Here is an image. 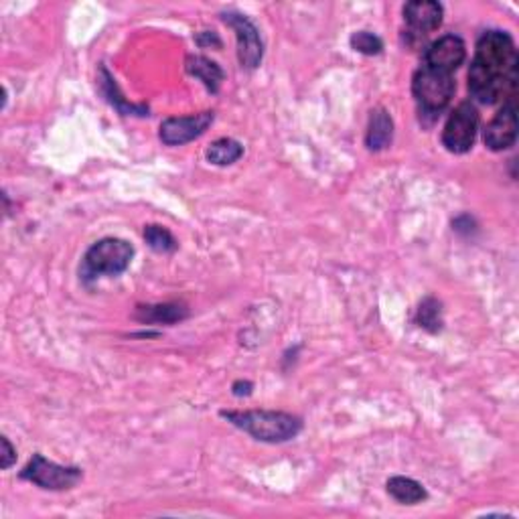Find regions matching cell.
<instances>
[{"mask_svg": "<svg viewBox=\"0 0 519 519\" xmlns=\"http://www.w3.org/2000/svg\"><path fill=\"white\" fill-rule=\"evenodd\" d=\"M97 84H100V92L106 97V102H108L112 108H116L122 116H138V118L148 116L146 104H132L120 94L116 79L112 78V73L106 65H100V70H97Z\"/></svg>", "mask_w": 519, "mask_h": 519, "instance_id": "12", "label": "cell"}, {"mask_svg": "<svg viewBox=\"0 0 519 519\" xmlns=\"http://www.w3.org/2000/svg\"><path fill=\"white\" fill-rule=\"evenodd\" d=\"M219 416L250 434L252 439L268 444L288 442L302 431L299 416L280 410H221Z\"/></svg>", "mask_w": 519, "mask_h": 519, "instance_id": "2", "label": "cell"}, {"mask_svg": "<svg viewBox=\"0 0 519 519\" xmlns=\"http://www.w3.org/2000/svg\"><path fill=\"white\" fill-rule=\"evenodd\" d=\"M23 481H29L32 485H37L41 489L47 491H68L73 489L76 485L84 479V471L79 467H65L57 465L53 460L45 459L43 455L31 457L27 467L19 473Z\"/></svg>", "mask_w": 519, "mask_h": 519, "instance_id": "5", "label": "cell"}, {"mask_svg": "<svg viewBox=\"0 0 519 519\" xmlns=\"http://www.w3.org/2000/svg\"><path fill=\"white\" fill-rule=\"evenodd\" d=\"M252 390H254V384L252 382H236L234 385H232V392H234V395H237V398H244V395H250L252 394Z\"/></svg>", "mask_w": 519, "mask_h": 519, "instance_id": "24", "label": "cell"}, {"mask_svg": "<svg viewBox=\"0 0 519 519\" xmlns=\"http://www.w3.org/2000/svg\"><path fill=\"white\" fill-rule=\"evenodd\" d=\"M134 317L144 325H175L189 317V309L179 302L143 304V307H136Z\"/></svg>", "mask_w": 519, "mask_h": 519, "instance_id": "13", "label": "cell"}, {"mask_svg": "<svg viewBox=\"0 0 519 519\" xmlns=\"http://www.w3.org/2000/svg\"><path fill=\"white\" fill-rule=\"evenodd\" d=\"M221 19L232 27L236 32L237 41V60H240L244 70H258L260 63L264 60V41L260 37V31L256 24H254L248 16L242 13H224Z\"/></svg>", "mask_w": 519, "mask_h": 519, "instance_id": "7", "label": "cell"}, {"mask_svg": "<svg viewBox=\"0 0 519 519\" xmlns=\"http://www.w3.org/2000/svg\"><path fill=\"white\" fill-rule=\"evenodd\" d=\"M0 444H3V455H0V467L5 468H11L14 463H16V449L11 444V440L6 439V436H3L0 439Z\"/></svg>", "mask_w": 519, "mask_h": 519, "instance_id": "21", "label": "cell"}, {"mask_svg": "<svg viewBox=\"0 0 519 519\" xmlns=\"http://www.w3.org/2000/svg\"><path fill=\"white\" fill-rule=\"evenodd\" d=\"M455 79L450 73L422 65L412 78V94L418 104L420 116L436 120L455 96Z\"/></svg>", "mask_w": 519, "mask_h": 519, "instance_id": "4", "label": "cell"}, {"mask_svg": "<svg viewBox=\"0 0 519 519\" xmlns=\"http://www.w3.org/2000/svg\"><path fill=\"white\" fill-rule=\"evenodd\" d=\"M195 43L199 45V47H216V49H219L221 47V39L218 37V32L201 31V32H197V35H195Z\"/></svg>", "mask_w": 519, "mask_h": 519, "instance_id": "23", "label": "cell"}, {"mask_svg": "<svg viewBox=\"0 0 519 519\" xmlns=\"http://www.w3.org/2000/svg\"><path fill=\"white\" fill-rule=\"evenodd\" d=\"M519 57L514 37L505 31H485L477 41L468 70V94L473 100L493 106L517 96Z\"/></svg>", "mask_w": 519, "mask_h": 519, "instance_id": "1", "label": "cell"}, {"mask_svg": "<svg viewBox=\"0 0 519 519\" xmlns=\"http://www.w3.org/2000/svg\"><path fill=\"white\" fill-rule=\"evenodd\" d=\"M213 120H216V114L209 110L191 114V116H172L162 122L159 136L162 140V144L183 146L203 136L213 125Z\"/></svg>", "mask_w": 519, "mask_h": 519, "instance_id": "8", "label": "cell"}, {"mask_svg": "<svg viewBox=\"0 0 519 519\" xmlns=\"http://www.w3.org/2000/svg\"><path fill=\"white\" fill-rule=\"evenodd\" d=\"M477 130H479V112L471 102L459 104L444 125L442 144L452 154H467L475 144Z\"/></svg>", "mask_w": 519, "mask_h": 519, "instance_id": "6", "label": "cell"}, {"mask_svg": "<svg viewBox=\"0 0 519 519\" xmlns=\"http://www.w3.org/2000/svg\"><path fill=\"white\" fill-rule=\"evenodd\" d=\"M402 13L410 32L424 37L440 27L444 8L436 0H412V3L403 5Z\"/></svg>", "mask_w": 519, "mask_h": 519, "instance_id": "11", "label": "cell"}, {"mask_svg": "<svg viewBox=\"0 0 519 519\" xmlns=\"http://www.w3.org/2000/svg\"><path fill=\"white\" fill-rule=\"evenodd\" d=\"M444 310H442V302L434 296H426V299L420 302L418 312H416V323L418 327H422L428 333H440L442 325H444Z\"/></svg>", "mask_w": 519, "mask_h": 519, "instance_id": "18", "label": "cell"}, {"mask_svg": "<svg viewBox=\"0 0 519 519\" xmlns=\"http://www.w3.org/2000/svg\"><path fill=\"white\" fill-rule=\"evenodd\" d=\"M144 242L148 244V248L159 254H169L179 248L175 236H172L164 226H156V224L144 227Z\"/></svg>", "mask_w": 519, "mask_h": 519, "instance_id": "19", "label": "cell"}, {"mask_svg": "<svg viewBox=\"0 0 519 519\" xmlns=\"http://www.w3.org/2000/svg\"><path fill=\"white\" fill-rule=\"evenodd\" d=\"M485 146L493 153H501L512 148L517 140V104L515 96L507 97L504 102V108H501L496 118H493L487 128H485Z\"/></svg>", "mask_w": 519, "mask_h": 519, "instance_id": "9", "label": "cell"}, {"mask_svg": "<svg viewBox=\"0 0 519 519\" xmlns=\"http://www.w3.org/2000/svg\"><path fill=\"white\" fill-rule=\"evenodd\" d=\"M351 49L353 51H357L361 55H367V57H374V55H380L384 51V41L382 37H377L375 32L372 31H357L353 32L351 39Z\"/></svg>", "mask_w": 519, "mask_h": 519, "instance_id": "20", "label": "cell"}, {"mask_svg": "<svg viewBox=\"0 0 519 519\" xmlns=\"http://www.w3.org/2000/svg\"><path fill=\"white\" fill-rule=\"evenodd\" d=\"M132 258H134V246L130 242L120 237H104L86 252L79 268L81 280L92 283L100 276H118L128 270Z\"/></svg>", "mask_w": 519, "mask_h": 519, "instance_id": "3", "label": "cell"}, {"mask_svg": "<svg viewBox=\"0 0 519 519\" xmlns=\"http://www.w3.org/2000/svg\"><path fill=\"white\" fill-rule=\"evenodd\" d=\"M185 70H187L189 76L199 79L211 94L219 92L221 81H224V78H226L224 70H221L216 61H211L203 55H187Z\"/></svg>", "mask_w": 519, "mask_h": 519, "instance_id": "15", "label": "cell"}, {"mask_svg": "<svg viewBox=\"0 0 519 519\" xmlns=\"http://www.w3.org/2000/svg\"><path fill=\"white\" fill-rule=\"evenodd\" d=\"M452 229H455V232L460 236H471L477 229V224L471 216L463 213V216H459L455 221H452Z\"/></svg>", "mask_w": 519, "mask_h": 519, "instance_id": "22", "label": "cell"}, {"mask_svg": "<svg viewBox=\"0 0 519 519\" xmlns=\"http://www.w3.org/2000/svg\"><path fill=\"white\" fill-rule=\"evenodd\" d=\"M394 140V120L385 108H375L369 116V126L366 132V146L372 153H380L388 148Z\"/></svg>", "mask_w": 519, "mask_h": 519, "instance_id": "14", "label": "cell"}, {"mask_svg": "<svg viewBox=\"0 0 519 519\" xmlns=\"http://www.w3.org/2000/svg\"><path fill=\"white\" fill-rule=\"evenodd\" d=\"M388 493L403 505H416L428 499L426 489L418 481L410 479V477H392L388 481Z\"/></svg>", "mask_w": 519, "mask_h": 519, "instance_id": "16", "label": "cell"}, {"mask_svg": "<svg viewBox=\"0 0 519 519\" xmlns=\"http://www.w3.org/2000/svg\"><path fill=\"white\" fill-rule=\"evenodd\" d=\"M205 156H208V161L216 164V167H229V164L242 159L244 146L234 138H219L208 148Z\"/></svg>", "mask_w": 519, "mask_h": 519, "instance_id": "17", "label": "cell"}, {"mask_svg": "<svg viewBox=\"0 0 519 519\" xmlns=\"http://www.w3.org/2000/svg\"><path fill=\"white\" fill-rule=\"evenodd\" d=\"M467 60V45L459 35H444L426 49L424 65L444 73H455Z\"/></svg>", "mask_w": 519, "mask_h": 519, "instance_id": "10", "label": "cell"}]
</instances>
